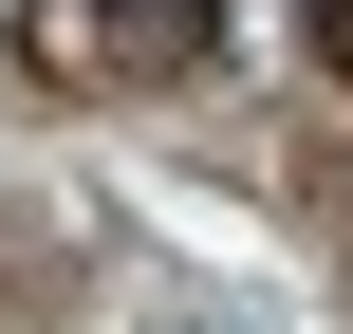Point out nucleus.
Masks as SVG:
<instances>
[{
  "label": "nucleus",
  "instance_id": "nucleus-1",
  "mask_svg": "<svg viewBox=\"0 0 353 334\" xmlns=\"http://www.w3.org/2000/svg\"><path fill=\"white\" fill-rule=\"evenodd\" d=\"M205 37H223L205 0H56V19H37V56H56V74H186Z\"/></svg>",
  "mask_w": 353,
  "mask_h": 334
},
{
  "label": "nucleus",
  "instance_id": "nucleus-2",
  "mask_svg": "<svg viewBox=\"0 0 353 334\" xmlns=\"http://www.w3.org/2000/svg\"><path fill=\"white\" fill-rule=\"evenodd\" d=\"M316 56H335V74H353V0H316Z\"/></svg>",
  "mask_w": 353,
  "mask_h": 334
}]
</instances>
